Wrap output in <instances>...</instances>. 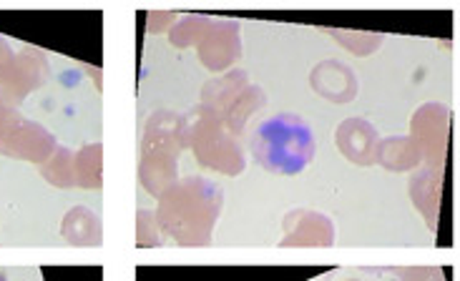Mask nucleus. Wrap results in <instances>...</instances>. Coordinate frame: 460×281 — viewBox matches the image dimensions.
<instances>
[{
  "mask_svg": "<svg viewBox=\"0 0 460 281\" xmlns=\"http://www.w3.org/2000/svg\"><path fill=\"white\" fill-rule=\"evenodd\" d=\"M252 154L267 171L292 176L314 156V136L299 116L279 113L257 126L252 134Z\"/></svg>",
  "mask_w": 460,
  "mask_h": 281,
  "instance_id": "f257e3e1",
  "label": "nucleus"
},
{
  "mask_svg": "<svg viewBox=\"0 0 460 281\" xmlns=\"http://www.w3.org/2000/svg\"><path fill=\"white\" fill-rule=\"evenodd\" d=\"M46 78V63L40 53L23 50L18 56H11L0 66V103L11 106L25 98L31 91H36Z\"/></svg>",
  "mask_w": 460,
  "mask_h": 281,
  "instance_id": "f03ea898",
  "label": "nucleus"
},
{
  "mask_svg": "<svg viewBox=\"0 0 460 281\" xmlns=\"http://www.w3.org/2000/svg\"><path fill=\"white\" fill-rule=\"evenodd\" d=\"M50 148H53V138L40 126L25 121L15 123L0 141V154L25 161H43L50 154Z\"/></svg>",
  "mask_w": 460,
  "mask_h": 281,
  "instance_id": "7ed1b4c3",
  "label": "nucleus"
},
{
  "mask_svg": "<svg viewBox=\"0 0 460 281\" xmlns=\"http://www.w3.org/2000/svg\"><path fill=\"white\" fill-rule=\"evenodd\" d=\"M18 121H21V119H18V116L13 113L11 106L0 103V141L5 138V134H8V131H11L13 126H15Z\"/></svg>",
  "mask_w": 460,
  "mask_h": 281,
  "instance_id": "20e7f679",
  "label": "nucleus"
},
{
  "mask_svg": "<svg viewBox=\"0 0 460 281\" xmlns=\"http://www.w3.org/2000/svg\"><path fill=\"white\" fill-rule=\"evenodd\" d=\"M11 56H13L11 46H8V43H5V38H0V66H3V63L8 61V58H11Z\"/></svg>",
  "mask_w": 460,
  "mask_h": 281,
  "instance_id": "39448f33",
  "label": "nucleus"
},
{
  "mask_svg": "<svg viewBox=\"0 0 460 281\" xmlns=\"http://www.w3.org/2000/svg\"><path fill=\"white\" fill-rule=\"evenodd\" d=\"M0 281H8V279H5V277H3V274H0Z\"/></svg>",
  "mask_w": 460,
  "mask_h": 281,
  "instance_id": "423d86ee",
  "label": "nucleus"
}]
</instances>
